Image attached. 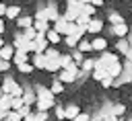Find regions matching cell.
I'll use <instances>...</instances> for the list:
<instances>
[{
	"label": "cell",
	"instance_id": "cell-1",
	"mask_svg": "<svg viewBox=\"0 0 132 121\" xmlns=\"http://www.w3.org/2000/svg\"><path fill=\"white\" fill-rule=\"evenodd\" d=\"M35 96H37V103H35V109L37 113H47V109L56 107V96L50 92L47 86L43 84H37L35 86Z\"/></svg>",
	"mask_w": 132,
	"mask_h": 121
},
{
	"label": "cell",
	"instance_id": "cell-2",
	"mask_svg": "<svg viewBox=\"0 0 132 121\" xmlns=\"http://www.w3.org/2000/svg\"><path fill=\"white\" fill-rule=\"evenodd\" d=\"M78 72H80V68L72 62L66 70H60V76H58V80L62 82V84H70V82H74L76 78H78Z\"/></svg>",
	"mask_w": 132,
	"mask_h": 121
},
{
	"label": "cell",
	"instance_id": "cell-3",
	"mask_svg": "<svg viewBox=\"0 0 132 121\" xmlns=\"http://www.w3.org/2000/svg\"><path fill=\"white\" fill-rule=\"evenodd\" d=\"M95 62L107 70L111 64H118L120 59H118V53H111V51H103V53H99V59H95Z\"/></svg>",
	"mask_w": 132,
	"mask_h": 121
},
{
	"label": "cell",
	"instance_id": "cell-4",
	"mask_svg": "<svg viewBox=\"0 0 132 121\" xmlns=\"http://www.w3.org/2000/svg\"><path fill=\"white\" fill-rule=\"evenodd\" d=\"M128 33H130V27H128L126 23H122V25H116V27H111V35H116L118 39H126V37H128Z\"/></svg>",
	"mask_w": 132,
	"mask_h": 121
},
{
	"label": "cell",
	"instance_id": "cell-5",
	"mask_svg": "<svg viewBox=\"0 0 132 121\" xmlns=\"http://www.w3.org/2000/svg\"><path fill=\"white\" fill-rule=\"evenodd\" d=\"M82 6H85V2H80V0H68L66 2V10L72 12V14H76V16L82 12Z\"/></svg>",
	"mask_w": 132,
	"mask_h": 121
},
{
	"label": "cell",
	"instance_id": "cell-6",
	"mask_svg": "<svg viewBox=\"0 0 132 121\" xmlns=\"http://www.w3.org/2000/svg\"><path fill=\"white\" fill-rule=\"evenodd\" d=\"M101 29H103V21L101 18H91V23H89V27H87V33H91V35H99L101 33Z\"/></svg>",
	"mask_w": 132,
	"mask_h": 121
},
{
	"label": "cell",
	"instance_id": "cell-7",
	"mask_svg": "<svg viewBox=\"0 0 132 121\" xmlns=\"http://www.w3.org/2000/svg\"><path fill=\"white\" fill-rule=\"evenodd\" d=\"M122 72H124V66L118 62V64H111L109 68H107V76L111 78V80H118L120 76H122Z\"/></svg>",
	"mask_w": 132,
	"mask_h": 121
},
{
	"label": "cell",
	"instance_id": "cell-8",
	"mask_svg": "<svg viewBox=\"0 0 132 121\" xmlns=\"http://www.w3.org/2000/svg\"><path fill=\"white\" fill-rule=\"evenodd\" d=\"M14 86H16V82H14V78H10V76H6V78L0 82V88H2L4 94H10V92L14 90Z\"/></svg>",
	"mask_w": 132,
	"mask_h": 121
},
{
	"label": "cell",
	"instance_id": "cell-9",
	"mask_svg": "<svg viewBox=\"0 0 132 121\" xmlns=\"http://www.w3.org/2000/svg\"><path fill=\"white\" fill-rule=\"evenodd\" d=\"M23 103H25L27 107H31V105L37 103V96H35L33 88H23Z\"/></svg>",
	"mask_w": 132,
	"mask_h": 121
},
{
	"label": "cell",
	"instance_id": "cell-10",
	"mask_svg": "<svg viewBox=\"0 0 132 121\" xmlns=\"http://www.w3.org/2000/svg\"><path fill=\"white\" fill-rule=\"evenodd\" d=\"M45 10H47V21L56 23V21L60 18V12H58V6H56V2H50V4L45 6Z\"/></svg>",
	"mask_w": 132,
	"mask_h": 121
},
{
	"label": "cell",
	"instance_id": "cell-11",
	"mask_svg": "<svg viewBox=\"0 0 132 121\" xmlns=\"http://www.w3.org/2000/svg\"><path fill=\"white\" fill-rule=\"evenodd\" d=\"M91 49H93V51H101V53H103V51L107 49V41H105L103 37H95V39L91 41Z\"/></svg>",
	"mask_w": 132,
	"mask_h": 121
},
{
	"label": "cell",
	"instance_id": "cell-12",
	"mask_svg": "<svg viewBox=\"0 0 132 121\" xmlns=\"http://www.w3.org/2000/svg\"><path fill=\"white\" fill-rule=\"evenodd\" d=\"M31 57H29V53H25V51H14V55H12V59H10V64H14V66H21V64H27Z\"/></svg>",
	"mask_w": 132,
	"mask_h": 121
},
{
	"label": "cell",
	"instance_id": "cell-13",
	"mask_svg": "<svg viewBox=\"0 0 132 121\" xmlns=\"http://www.w3.org/2000/svg\"><path fill=\"white\" fill-rule=\"evenodd\" d=\"M47 47H50L47 39H35L33 41V53H45Z\"/></svg>",
	"mask_w": 132,
	"mask_h": 121
},
{
	"label": "cell",
	"instance_id": "cell-14",
	"mask_svg": "<svg viewBox=\"0 0 132 121\" xmlns=\"http://www.w3.org/2000/svg\"><path fill=\"white\" fill-rule=\"evenodd\" d=\"M91 76H93V78H95V80H97V82H101V80H103V78H107V70H105V68H103V66H99V64H97V62H95V70H93V72H91Z\"/></svg>",
	"mask_w": 132,
	"mask_h": 121
},
{
	"label": "cell",
	"instance_id": "cell-15",
	"mask_svg": "<svg viewBox=\"0 0 132 121\" xmlns=\"http://www.w3.org/2000/svg\"><path fill=\"white\" fill-rule=\"evenodd\" d=\"M12 55H14V47L4 43V47L0 49V59H2V62H10V59H12Z\"/></svg>",
	"mask_w": 132,
	"mask_h": 121
},
{
	"label": "cell",
	"instance_id": "cell-16",
	"mask_svg": "<svg viewBox=\"0 0 132 121\" xmlns=\"http://www.w3.org/2000/svg\"><path fill=\"white\" fill-rule=\"evenodd\" d=\"M6 18H12V21H16L19 16H21V6L19 4H12V6H6V14H4Z\"/></svg>",
	"mask_w": 132,
	"mask_h": 121
},
{
	"label": "cell",
	"instance_id": "cell-17",
	"mask_svg": "<svg viewBox=\"0 0 132 121\" xmlns=\"http://www.w3.org/2000/svg\"><path fill=\"white\" fill-rule=\"evenodd\" d=\"M66 27H68V23H66V21H64V16L60 14V18L54 23V31H56V33L62 37V35H66Z\"/></svg>",
	"mask_w": 132,
	"mask_h": 121
},
{
	"label": "cell",
	"instance_id": "cell-18",
	"mask_svg": "<svg viewBox=\"0 0 132 121\" xmlns=\"http://www.w3.org/2000/svg\"><path fill=\"white\" fill-rule=\"evenodd\" d=\"M29 62L33 64V68H39V70L45 68V57H43V53H33V57H31Z\"/></svg>",
	"mask_w": 132,
	"mask_h": 121
},
{
	"label": "cell",
	"instance_id": "cell-19",
	"mask_svg": "<svg viewBox=\"0 0 132 121\" xmlns=\"http://www.w3.org/2000/svg\"><path fill=\"white\" fill-rule=\"evenodd\" d=\"M10 109H12V96L10 94H2L0 96V111H6L8 113Z\"/></svg>",
	"mask_w": 132,
	"mask_h": 121
},
{
	"label": "cell",
	"instance_id": "cell-20",
	"mask_svg": "<svg viewBox=\"0 0 132 121\" xmlns=\"http://www.w3.org/2000/svg\"><path fill=\"white\" fill-rule=\"evenodd\" d=\"M16 27H21L23 31L29 29V27H33V16H19L16 18Z\"/></svg>",
	"mask_w": 132,
	"mask_h": 121
},
{
	"label": "cell",
	"instance_id": "cell-21",
	"mask_svg": "<svg viewBox=\"0 0 132 121\" xmlns=\"http://www.w3.org/2000/svg\"><path fill=\"white\" fill-rule=\"evenodd\" d=\"M45 72H58V70H62L60 68V59H45V68H43Z\"/></svg>",
	"mask_w": 132,
	"mask_h": 121
},
{
	"label": "cell",
	"instance_id": "cell-22",
	"mask_svg": "<svg viewBox=\"0 0 132 121\" xmlns=\"http://www.w3.org/2000/svg\"><path fill=\"white\" fill-rule=\"evenodd\" d=\"M64 111H66V119H70V121L80 113V109H78L76 105H66V107H64Z\"/></svg>",
	"mask_w": 132,
	"mask_h": 121
},
{
	"label": "cell",
	"instance_id": "cell-23",
	"mask_svg": "<svg viewBox=\"0 0 132 121\" xmlns=\"http://www.w3.org/2000/svg\"><path fill=\"white\" fill-rule=\"evenodd\" d=\"M33 29L37 33H47L50 31V23H45V21H33Z\"/></svg>",
	"mask_w": 132,
	"mask_h": 121
},
{
	"label": "cell",
	"instance_id": "cell-24",
	"mask_svg": "<svg viewBox=\"0 0 132 121\" xmlns=\"http://www.w3.org/2000/svg\"><path fill=\"white\" fill-rule=\"evenodd\" d=\"M45 39H47V43H52V45H56V43H60V41H62V37H60L54 29H50V31L45 33Z\"/></svg>",
	"mask_w": 132,
	"mask_h": 121
},
{
	"label": "cell",
	"instance_id": "cell-25",
	"mask_svg": "<svg viewBox=\"0 0 132 121\" xmlns=\"http://www.w3.org/2000/svg\"><path fill=\"white\" fill-rule=\"evenodd\" d=\"M107 21H109V23H111L113 27H116V25H122V23H124V18H122V14H120V12H116V10H111V12H109V16H107Z\"/></svg>",
	"mask_w": 132,
	"mask_h": 121
},
{
	"label": "cell",
	"instance_id": "cell-26",
	"mask_svg": "<svg viewBox=\"0 0 132 121\" xmlns=\"http://www.w3.org/2000/svg\"><path fill=\"white\" fill-rule=\"evenodd\" d=\"M116 49L120 51V53H128V49H130V43H128V39H118V43H116Z\"/></svg>",
	"mask_w": 132,
	"mask_h": 121
},
{
	"label": "cell",
	"instance_id": "cell-27",
	"mask_svg": "<svg viewBox=\"0 0 132 121\" xmlns=\"http://www.w3.org/2000/svg\"><path fill=\"white\" fill-rule=\"evenodd\" d=\"M50 92L56 96V94H60V92H64V84L60 82V80H54L52 84H50Z\"/></svg>",
	"mask_w": 132,
	"mask_h": 121
},
{
	"label": "cell",
	"instance_id": "cell-28",
	"mask_svg": "<svg viewBox=\"0 0 132 121\" xmlns=\"http://www.w3.org/2000/svg\"><path fill=\"white\" fill-rule=\"evenodd\" d=\"M33 21H45V23H50V21H47V10H45V6H39V8H37Z\"/></svg>",
	"mask_w": 132,
	"mask_h": 121
},
{
	"label": "cell",
	"instance_id": "cell-29",
	"mask_svg": "<svg viewBox=\"0 0 132 121\" xmlns=\"http://www.w3.org/2000/svg\"><path fill=\"white\" fill-rule=\"evenodd\" d=\"M43 57H45V59H60V51H58L56 47H47L45 53H43Z\"/></svg>",
	"mask_w": 132,
	"mask_h": 121
},
{
	"label": "cell",
	"instance_id": "cell-30",
	"mask_svg": "<svg viewBox=\"0 0 132 121\" xmlns=\"http://www.w3.org/2000/svg\"><path fill=\"white\" fill-rule=\"evenodd\" d=\"M23 37H25V41H35V39H37V31H35L33 27H29V29L23 31Z\"/></svg>",
	"mask_w": 132,
	"mask_h": 121
},
{
	"label": "cell",
	"instance_id": "cell-31",
	"mask_svg": "<svg viewBox=\"0 0 132 121\" xmlns=\"http://www.w3.org/2000/svg\"><path fill=\"white\" fill-rule=\"evenodd\" d=\"M70 57H72V62H74V64H76L78 68H80V66H82V62H85V57H82V53H80L78 49H72Z\"/></svg>",
	"mask_w": 132,
	"mask_h": 121
},
{
	"label": "cell",
	"instance_id": "cell-32",
	"mask_svg": "<svg viewBox=\"0 0 132 121\" xmlns=\"http://www.w3.org/2000/svg\"><path fill=\"white\" fill-rule=\"evenodd\" d=\"M70 64H72V57H70V53H60V68H62V70H66Z\"/></svg>",
	"mask_w": 132,
	"mask_h": 121
},
{
	"label": "cell",
	"instance_id": "cell-33",
	"mask_svg": "<svg viewBox=\"0 0 132 121\" xmlns=\"http://www.w3.org/2000/svg\"><path fill=\"white\" fill-rule=\"evenodd\" d=\"M16 70H19L21 74H31L35 68H33V64H31V62H27V64H21V66H16Z\"/></svg>",
	"mask_w": 132,
	"mask_h": 121
},
{
	"label": "cell",
	"instance_id": "cell-34",
	"mask_svg": "<svg viewBox=\"0 0 132 121\" xmlns=\"http://www.w3.org/2000/svg\"><path fill=\"white\" fill-rule=\"evenodd\" d=\"M80 68H82L85 74H87V72H93V70H95V59H85Z\"/></svg>",
	"mask_w": 132,
	"mask_h": 121
},
{
	"label": "cell",
	"instance_id": "cell-35",
	"mask_svg": "<svg viewBox=\"0 0 132 121\" xmlns=\"http://www.w3.org/2000/svg\"><path fill=\"white\" fill-rule=\"evenodd\" d=\"M64 41H66V45H68L70 49H76V47H78V39H76L74 35H70V37H64Z\"/></svg>",
	"mask_w": 132,
	"mask_h": 121
},
{
	"label": "cell",
	"instance_id": "cell-36",
	"mask_svg": "<svg viewBox=\"0 0 132 121\" xmlns=\"http://www.w3.org/2000/svg\"><path fill=\"white\" fill-rule=\"evenodd\" d=\"M76 49H78L80 53H82V51H93V49H91V41H87V39L78 41V47H76Z\"/></svg>",
	"mask_w": 132,
	"mask_h": 121
},
{
	"label": "cell",
	"instance_id": "cell-37",
	"mask_svg": "<svg viewBox=\"0 0 132 121\" xmlns=\"http://www.w3.org/2000/svg\"><path fill=\"white\" fill-rule=\"evenodd\" d=\"M124 113H126V107L120 105V103H116V105H113V115H116V117H122Z\"/></svg>",
	"mask_w": 132,
	"mask_h": 121
},
{
	"label": "cell",
	"instance_id": "cell-38",
	"mask_svg": "<svg viewBox=\"0 0 132 121\" xmlns=\"http://www.w3.org/2000/svg\"><path fill=\"white\" fill-rule=\"evenodd\" d=\"M10 96H12V98H23V86H21V84H16V86H14V90L10 92Z\"/></svg>",
	"mask_w": 132,
	"mask_h": 121
},
{
	"label": "cell",
	"instance_id": "cell-39",
	"mask_svg": "<svg viewBox=\"0 0 132 121\" xmlns=\"http://www.w3.org/2000/svg\"><path fill=\"white\" fill-rule=\"evenodd\" d=\"M23 107H25L23 98H12V109H10V111H21Z\"/></svg>",
	"mask_w": 132,
	"mask_h": 121
},
{
	"label": "cell",
	"instance_id": "cell-40",
	"mask_svg": "<svg viewBox=\"0 0 132 121\" xmlns=\"http://www.w3.org/2000/svg\"><path fill=\"white\" fill-rule=\"evenodd\" d=\"M6 121H23V117H21L16 111H8V115H6Z\"/></svg>",
	"mask_w": 132,
	"mask_h": 121
},
{
	"label": "cell",
	"instance_id": "cell-41",
	"mask_svg": "<svg viewBox=\"0 0 132 121\" xmlns=\"http://www.w3.org/2000/svg\"><path fill=\"white\" fill-rule=\"evenodd\" d=\"M56 117H58L60 121H64V119H66V111H64V107L56 105Z\"/></svg>",
	"mask_w": 132,
	"mask_h": 121
},
{
	"label": "cell",
	"instance_id": "cell-42",
	"mask_svg": "<svg viewBox=\"0 0 132 121\" xmlns=\"http://www.w3.org/2000/svg\"><path fill=\"white\" fill-rule=\"evenodd\" d=\"M82 12H85V14H89V16H93V14H95V6H91L89 2H85V6H82Z\"/></svg>",
	"mask_w": 132,
	"mask_h": 121
},
{
	"label": "cell",
	"instance_id": "cell-43",
	"mask_svg": "<svg viewBox=\"0 0 132 121\" xmlns=\"http://www.w3.org/2000/svg\"><path fill=\"white\" fill-rule=\"evenodd\" d=\"M72 121H91V115H89V113H82V111H80V113H78V115H76V117H74Z\"/></svg>",
	"mask_w": 132,
	"mask_h": 121
},
{
	"label": "cell",
	"instance_id": "cell-44",
	"mask_svg": "<svg viewBox=\"0 0 132 121\" xmlns=\"http://www.w3.org/2000/svg\"><path fill=\"white\" fill-rule=\"evenodd\" d=\"M99 84H101V86H103V88H111V86H113V80H111V78H109V76H107V78H103V80H101V82H99Z\"/></svg>",
	"mask_w": 132,
	"mask_h": 121
},
{
	"label": "cell",
	"instance_id": "cell-45",
	"mask_svg": "<svg viewBox=\"0 0 132 121\" xmlns=\"http://www.w3.org/2000/svg\"><path fill=\"white\" fill-rule=\"evenodd\" d=\"M16 113H19V115H21V117H23V119H25V117H27V115H31V113H33V111H31V107H27V105H25V107H23V109H21V111H16Z\"/></svg>",
	"mask_w": 132,
	"mask_h": 121
},
{
	"label": "cell",
	"instance_id": "cell-46",
	"mask_svg": "<svg viewBox=\"0 0 132 121\" xmlns=\"http://www.w3.org/2000/svg\"><path fill=\"white\" fill-rule=\"evenodd\" d=\"M10 70V62H2L0 59V72H8Z\"/></svg>",
	"mask_w": 132,
	"mask_h": 121
},
{
	"label": "cell",
	"instance_id": "cell-47",
	"mask_svg": "<svg viewBox=\"0 0 132 121\" xmlns=\"http://www.w3.org/2000/svg\"><path fill=\"white\" fill-rule=\"evenodd\" d=\"M124 74H130V76H132V64H130V62L124 64Z\"/></svg>",
	"mask_w": 132,
	"mask_h": 121
},
{
	"label": "cell",
	"instance_id": "cell-48",
	"mask_svg": "<svg viewBox=\"0 0 132 121\" xmlns=\"http://www.w3.org/2000/svg\"><path fill=\"white\" fill-rule=\"evenodd\" d=\"M101 121H118L116 115H107V117H101Z\"/></svg>",
	"mask_w": 132,
	"mask_h": 121
},
{
	"label": "cell",
	"instance_id": "cell-49",
	"mask_svg": "<svg viewBox=\"0 0 132 121\" xmlns=\"http://www.w3.org/2000/svg\"><path fill=\"white\" fill-rule=\"evenodd\" d=\"M4 14H6V4H4V2H0V18H2Z\"/></svg>",
	"mask_w": 132,
	"mask_h": 121
},
{
	"label": "cell",
	"instance_id": "cell-50",
	"mask_svg": "<svg viewBox=\"0 0 132 121\" xmlns=\"http://www.w3.org/2000/svg\"><path fill=\"white\" fill-rule=\"evenodd\" d=\"M4 29H6V25H4V21L0 18V37H2V33H4Z\"/></svg>",
	"mask_w": 132,
	"mask_h": 121
},
{
	"label": "cell",
	"instance_id": "cell-51",
	"mask_svg": "<svg viewBox=\"0 0 132 121\" xmlns=\"http://www.w3.org/2000/svg\"><path fill=\"white\" fill-rule=\"evenodd\" d=\"M6 115H8L6 111H0V121H6Z\"/></svg>",
	"mask_w": 132,
	"mask_h": 121
},
{
	"label": "cell",
	"instance_id": "cell-52",
	"mask_svg": "<svg viewBox=\"0 0 132 121\" xmlns=\"http://www.w3.org/2000/svg\"><path fill=\"white\" fill-rule=\"evenodd\" d=\"M126 39H128V43H130V47H132V31L128 33V37H126Z\"/></svg>",
	"mask_w": 132,
	"mask_h": 121
},
{
	"label": "cell",
	"instance_id": "cell-53",
	"mask_svg": "<svg viewBox=\"0 0 132 121\" xmlns=\"http://www.w3.org/2000/svg\"><path fill=\"white\" fill-rule=\"evenodd\" d=\"M2 47H4V39L0 37V49H2Z\"/></svg>",
	"mask_w": 132,
	"mask_h": 121
},
{
	"label": "cell",
	"instance_id": "cell-54",
	"mask_svg": "<svg viewBox=\"0 0 132 121\" xmlns=\"http://www.w3.org/2000/svg\"><path fill=\"white\" fill-rule=\"evenodd\" d=\"M91 121H101V119L99 117H91Z\"/></svg>",
	"mask_w": 132,
	"mask_h": 121
},
{
	"label": "cell",
	"instance_id": "cell-55",
	"mask_svg": "<svg viewBox=\"0 0 132 121\" xmlns=\"http://www.w3.org/2000/svg\"><path fill=\"white\" fill-rule=\"evenodd\" d=\"M118 121H126V119H124V117H118Z\"/></svg>",
	"mask_w": 132,
	"mask_h": 121
},
{
	"label": "cell",
	"instance_id": "cell-56",
	"mask_svg": "<svg viewBox=\"0 0 132 121\" xmlns=\"http://www.w3.org/2000/svg\"><path fill=\"white\" fill-rule=\"evenodd\" d=\"M2 94H4V92H2V88H0V96H2Z\"/></svg>",
	"mask_w": 132,
	"mask_h": 121
},
{
	"label": "cell",
	"instance_id": "cell-57",
	"mask_svg": "<svg viewBox=\"0 0 132 121\" xmlns=\"http://www.w3.org/2000/svg\"><path fill=\"white\" fill-rule=\"evenodd\" d=\"M128 121H132V119H128Z\"/></svg>",
	"mask_w": 132,
	"mask_h": 121
}]
</instances>
